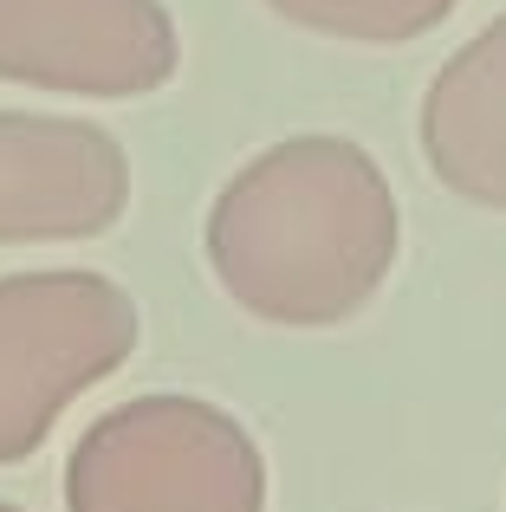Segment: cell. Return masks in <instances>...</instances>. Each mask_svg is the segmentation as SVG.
Wrapping results in <instances>:
<instances>
[{
  "instance_id": "cell-1",
  "label": "cell",
  "mask_w": 506,
  "mask_h": 512,
  "mask_svg": "<svg viewBox=\"0 0 506 512\" xmlns=\"http://www.w3.org/2000/svg\"><path fill=\"white\" fill-rule=\"evenodd\" d=\"M221 292L260 325L325 331L390 279L403 208L377 156L351 137H286L221 182L202 227Z\"/></svg>"
},
{
  "instance_id": "cell-2",
  "label": "cell",
  "mask_w": 506,
  "mask_h": 512,
  "mask_svg": "<svg viewBox=\"0 0 506 512\" xmlns=\"http://www.w3.org/2000/svg\"><path fill=\"white\" fill-rule=\"evenodd\" d=\"M65 512H266V454L208 396H130L78 435Z\"/></svg>"
},
{
  "instance_id": "cell-3",
  "label": "cell",
  "mask_w": 506,
  "mask_h": 512,
  "mask_svg": "<svg viewBox=\"0 0 506 512\" xmlns=\"http://www.w3.org/2000/svg\"><path fill=\"white\" fill-rule=\"evenodd\" d=\"M137 350V299L111 273L52 266L0 279V467L46 448L52 422Z\"/></svg>"
},
{
  "instance_id": "cell-4",
  "label": "cell",
  "mask_w": 506,
  "mask_h": 512,
  "mask_svg": "<svg viewBox=\"0 0 506 512\" xmlns=\"http://www.w3.org/2000/svg\"><path fill=\"white\" fill-rule=\"evenodd\" d=\"M182 65L163 0H0V78L65 98H143Z\"/></svg>"
},
{
  "instance_id": "cell-5",
  "label": "cell",
  "mask_w": 506,
  "mask_h": 512,
  "mask_svg": "<svg viewBox=\"0 0 506 512\" xmlns=\"http://www.w3.org/2000/svg\"><path fill=\"white\" fill-rule=\"evenodd\" d=\"M130 208V156L104 124L0 111V247L98 240Z\"/></svg>"
},
{
  "instance_id": "cell-6",
  "label": "cell",
  "mask_w": 506,
  "mask_h": 512,
  "mask_svg": "<svg viewBox=\"0 0 506 512\" xmlns=\"http://www.w3.org/2000/svg\"><path fill=\"white\" fill-rule=\"evenodd\" d=\"M422 163L468 208L506 214V13L481 26L422 91Z\"/></svg>"
},
{
  "instance_id": "cell-7",
  "label": "cell",
  "mask_w": 506,
  "mask_h": 512,
  "mask_svg": "<svg viewBox=\"0 0 506 512\" xmlns=\"http://www.w3.org/2000/svg\"><path fill=\"white\" fill-rule=\"evenodd\" d=\"M461 0H266L286 26L318 39H351V46H409L435 33Z\"/></svg>"
},
{
  "instance_id": "cell-8",
  "label": "cell",
  "mask_w": 506,
  "mask_h": 512,
  "mask_svg": "<svg viewBox=\"0 0 506 512\" xmlns=\"http://www.w3.org/2000/svg\"><path fill=\"white\" fill-rule=\"evenodd\" d=\"M0 512H20V506H7V500H0Z\"/></svg>"
}]
</instances>
